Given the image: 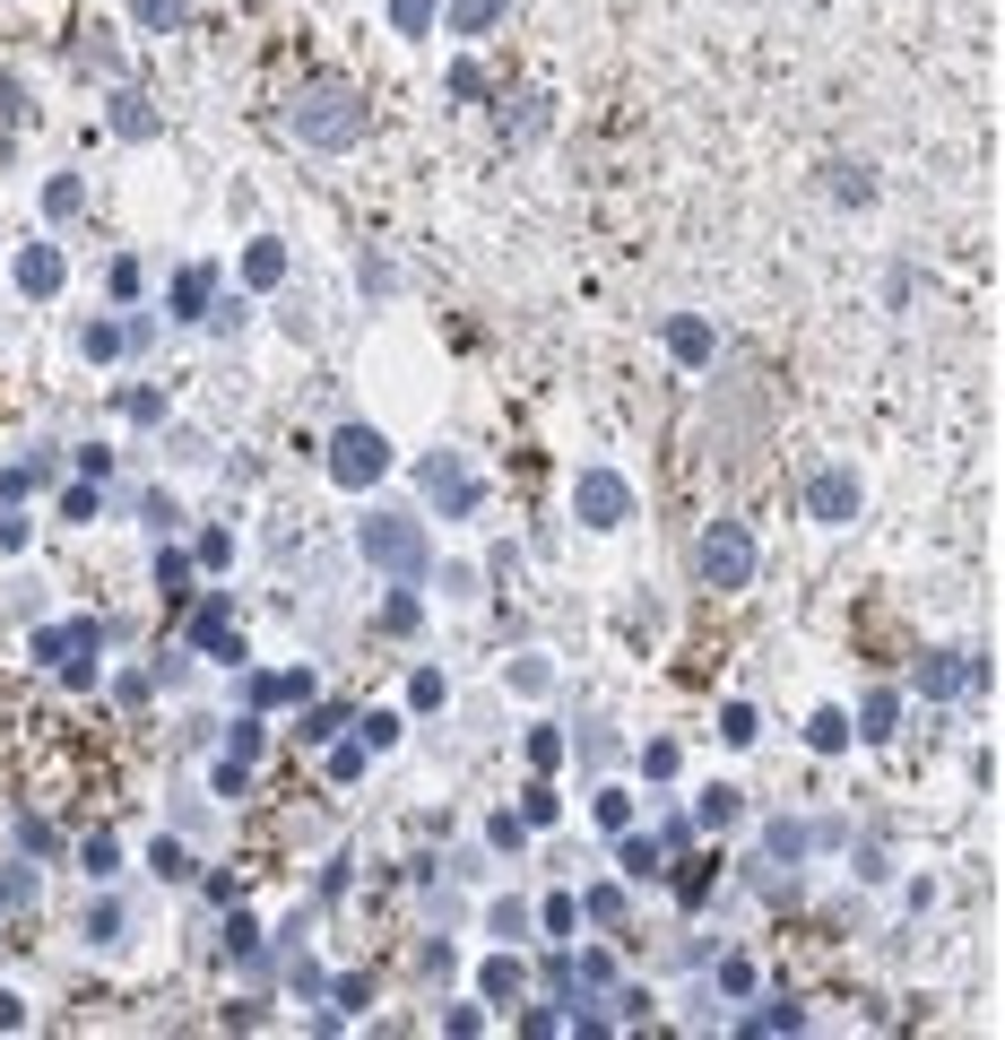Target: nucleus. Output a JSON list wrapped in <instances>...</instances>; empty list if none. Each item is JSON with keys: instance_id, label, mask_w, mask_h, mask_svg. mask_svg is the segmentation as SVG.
Returning a JSON list of instances; mask_svg holds the SVG:
<instances>
[{"instance_id": "f8f14e48", "label": "nucleus", "mask_w": 1005, "mask_h": 1040, "mask_svg": "<svg viewBox=\"0 0 1005 1040\" xmlns=\"http://www.w3.org/2000/svg\"><path fill=\"white\" fill-rule=\"evenodd\" d=\"M893 720H901V693H867V702H858V728H850V737L885 746V737H893Z\"/></svg>"}, {"instance_id": "393cba45", "label": "nucleus", "mask_w": 1005, "mask_h": 1040, "mask_svg": "<svg viewBox=\"0 0 1005 1040\" xmlns=\"http://www.w3.org/2000/svg\"><path fill=\"white\" fill-rule=\"evenodd\" d=\"M130 17H139L148 35H174V26H183V0H130Z\"/></svg>"}, {"instance_id": "f257e3e1", "label": "nucleus", "mask_w": 1005, "mask_h": 1040, "mask_svg": "<svg viewBox=\"0 0 1005 1040\" xmlns=\"http://www.w3.org/2000/svg\"><path fill=\"white\" fill-rule=\"evenodd\" d=\"M355 547H364V564L390 581H434V538H425V521H408V512H373L364 529H355Z\"/></svg>"}, {"instance_id": "a18cd8bd", "label": "nucleus", "mask_w": 1005, "mask_h": 1040, "mask_svg": "<svg viewBox=\"0 0 1005 1040\" xmlns=\"http://www.w3.org/2000/svg\"><path fill=\"white\" fill-rule=\"evenodd\" d=\"M521 832H529L521 815H494V823H486V841H494V850H521Z\"/></svg>"}, {"instance_id": "0eeeda50", "label": "nucleus", "mask_w": 1005, "mask_h": 1040, "mask_svg": "<svg viewBox=\"0 0 1005 1040\" xmlns=\"http://www.w3.org/2000/svg\"><path fill=\"white\" fill-rule=\"evenodd\" d=\"M425 494H434V512H443V521H468V512H477V477L451 460V452H434V460H425Z\"/></svg>"}, {"instance_id": "58836bf2", "label": "nucleus", "mask_w": 1005, "mask_h": 1040, "mask_svg": "<svg viewBox=\"0 0 1005 1040\" xmlns=\"http://www.w3.org/2000/svg\"><path fill=\"white\" fill-rule=\"evenodd\" d=\"M797 1024H806V1015H797V1006H788V997H772V1006H763V1015H755V1024H746V1032H797Z\"/></svg>"}, {"instance_id": "cd10ccee", "label": "nucleus", "mask_w": 1005, "mask_h": 1040, "mask_svg": "<svg viewBox=\"0 0 1005 1040\" xmlns=\"http://www.w3.org/2000/svg\"><path fill=\"white\" fill-rule=\"evenodd\" d=\"M338 728H347V711H330V702H322V711H304V720H295V737H304V746H330Z\"/></svg>"}, {"instance_id": "9d476101", "label": "nucleus", "mask_w": 1005, "mask_h": 1040, "mask_svg": "<svg viewBox=\"0 0 1005 1040\" xmlns=\"http://www.w3.org/2000/svg\"><path fill=\"white\" fill-rule=\"evenodd\" d=\"M616 858H624V885H659V876H668V841H651V832H633V823H624V850H616Z\"/></svg>"}, {"instance_id": "f704fd0d", "label": "nucleus", "mask_w": 1005, "mask_h": 1040, "mask_svg": "<svg viewBox=\"0 0 1005 1040\" xmlns=\"http://www.w3.org/2000/svg\"><path fill=\"white\" fill-rule=\"evenodd\" d=\"M443 668H417V677H408V702H417V711H443Z\"/></svg>"}, {"instance_id": "9b49d317", "label": "nucleus", "mask_w": 1005, "mask_h": 1040, "mask_svg": "<svg viewBox=\"0 0 1005 1040\" xmlns=\"http://www.w3.org/2000/svg\"><path fill=\"white\" fill-rule=\"evenodd\" d=\"M17 287H26V295H61V252H52V243H26V252H17Z\"/></svg>"}, {"instance_id": "aec40b11", "label": "nucleus", "mask_w": 1005, "mask_h": 1040, "mask_svg": "<svg viewBox=\"0 0 1005 1040\" xmlns=\"http://www.w3.org/2000/svg\"><path fill=\"white\" fill-rule=\"evenodd\" d=\"M693 823H702V832L737 823V790H728V781H711V790H702V807H693Z\"/></svg>"}, {"instance_id": "f03ea898", "label": "nucleus", "mask_w": 1005, "mask_h": 1040, "mask_svg": "<svg viewBox=\"0 0 1005 1040\" xmlns=\"http://www.w3.org/2000/svg\"><path fill=\"white\" fill-rule=\"evenodd\" d=\"M287 130H295L304 148H355V139H364V96H347V87H304V96L287 105Z\"/></svg>"}, {"instance_id": "b1692460", "label": "nucleus", "mask_w": 1005, "mask_h": 1040, "mask_svg": "<svg viewBox=\"0 0 1005 1040\" xmlns=\"http://www.w3.org/2000/svg\"><path fill=\"white\" fill-rule=\"evenodd\" d=\"M148 867H156V876H165V885H183V876H191V850H183V841H174V832H165V841H156V850H148Z\"/></svg>"}, {"instance_id": "1a4fd4ad", "label": "nucleus", "mask_w": 1005, "mask_h": 1040, "mask_svg": "<svg viewBox=\"0 0 1005 1040\" xmlns=\"http://www.w3.org/2000/svg\"><path fill=\"white\" fill-rule=\"evenodd\" d=\"M209 304H218V260H191L174 278V322H209Z\"/></svg>"}, {"instance_id": "20e7f679", "label": "nucleus", "mask_w": 1005, "mask_h": 1040, "mask_svg": "<svg viewBox=\"0 0 1005 1040\" xmlns=\"http://www.w3.org/2000/svg\"><path fill=\"white\" fill-rule=\"evenodd\" d=\"M624 512H633V486L616 468H581L572 477V521L581 529H624Z\"/></svg>"}, {"instance_id": "39448f33", "label": "nucleus", "mask_w": 1005, "mask_h": 1040, "mask_svg": "<svg viewBox=\"0 0 1005 1040\" xmlns=\"http://www.w3.org/2000/svg\"><path fill=\"white\" fill-rule=\"evenodd\" d=\"M390 468V443H382V425H338L330 434V477L355 494V486H373Z\"/></svg>"}, {"instance_id": "de8ad7c7", "label": "nucleus", "mask_w": 1005, "mask_h": 1040, "mask_svg": "<svg viewBox=\"0 0 1005 1040\" xmlns=\"http://www.w3.org/2000/svg\"><path fill=\"white\" fill-rule=\"evenodd\" d=\"M642 772H651V781H668V772H676V746H668V737H659V746H642Z\"/></svg>"}, {"instance_id": "f3484780", "label": "nucleus", "mask_w": 1005, "mask_h": 1040, "mask_svg": "<svg viewBox=\"0 0 1005 1040\" xmlns=\"http://www.w3.org/2000/svg\"><path fill=\"white\" fill-rule=\"evenodd\" d=\"M668 355H676V364H711V330H702L693 313H685V322H668Z\"/></svg>"}, {"instance_id": "2f4dec72", "label": "nucleus", "mask_w": 1005, "mask_h": 1040, "mask_svg": "<svg viewBox=\"0 0 1005 1040\" xmlns=\"http://www.w3.org/2000/svg\"><path fill=\"white\" fill-rule=\"evenodd\" d=\"M417 616H425V598H417V581H399V598H390V607H382V624H390V633H408V624H417Z\"/></svg>"}, {"instance_id": "7ed1b4c3", "label": "nucleus", "mask_w": 1005, "mask_h": 1040, "mask_svg": "<svg viewBox=\"0 0 1005 1040\" xmlns=\"http://www.w3.org/2000/svg\"><path fill=\"white\" fill-rule=\"evenodd\" d=\"M693 564H702V589H746V581H755V538H746V521H711L702 547H693Z\"/></svg>"}, {"instance_id": "c85d7f7f", "label": "nucleus", "mask_w": 1005, "mask_h": 1040, "mask_svg": "<svg viewBox=\"0 0 1005 1040\" xmlns=\"http://www.w3.org/2000/svg\"><path fill=\"white\" fill-rule=\"evenodd\" d=\"M589 815H598L607 832H624V823H633V790H598V798H589Z\"/></svg>"}, {"instance_id": "49530a36", "label": "nucleus", "mask_w": 1005, "mask_h": 1040, "mask_svg": "<svg viewBox=\"0 0 1005 1040\" xmlns=\"http://www.w3.org/2000/svg\"><path fill=\"white\" fill-rule=\"evenodd\" d=\"M26 538H35V521H17V503H9V521H0V556H17Z\"/></svg>"}, {"instance_id": "ea45409f", "label": "nucleus", "mask_w": 1005, "mask_h": 1040, "mask_svg": "<svg viewBox=\"0 0 1005 1040\" xmlns=\"http://www.w3.org/2000/svg\"><path fill=\"white\" fill-rule=\"evenodd\" d=\"M382 746H399V711H373L364 720V755H382Z\"/></svg>"}, {"instance_id": "7c9ffc66", "label": "nucleus", "mask_w": 1005, "mask_h": 1040, "mask_svg": "<svg viewBox=\"0 0 1005 1040\" xmlns=\"http://www.w3.org/2000/svg\"><path fill=\"white\" fill-rule=\"evenodd\" d=\"M139 521H148V529H183V503H174V494H156V486H148V494H139Z\"/></svg>"}, {"instance_id": "c756f323", "label": "nucleus", "mask_w": 1005, "mask_h": 1040, "mask_svg": "<svg viewBox=\"0 0 1005 1040\" xmlns=\"http://www.w3.org/2000/svg\"><path fill=\"white\" fill-rule=\"evenodd\" d=\"M96 512H105V494H96V477H87V486H70V494H61V521H79V529H87V521H96Z\"/></svg>"}, {"instance_id": "5701e85b", "label": "nucleus", "mask_w": 1005, "mask_h": 1040, "mask_svg": "<svg viewBox=\"0 0 1005 1040\" xmlns=\"http://www.w3.org/2000/svg\"><path fill=\"white\" fill-rule=\"evenodd\" d=\"M720 737H728V746H755V737H763L755 702H728V711H720Z\"/></svg>"}, {"instance_id": "37998d69", "label": "nucleus", "mask_w": 1005, "mask_h": 1040, "mask_svg": "<svg viewBox=\"0 0 1005 1040\" xmlns=\"http://www.w3.org/2000/svg\"><path fill=\"white\" fill-rule=\"evenodd\" d=\"M156 581H165V598H191V589H183V581H191V564H183V556H156Z\"/></svg>"}, {"instance_id": "412c9836", "label": "nucleus", "mask_w": 1005, "mask_h": 1040, "mask_svg": "<svg viewBox=\"0 0 1005 1040\" xmlns=\"http://www.w3.org/2000/svg\"><path fill=\"white\" fill-rule=\"evenodd\" d=\"M79 200H87V191H79V174H52V183H44V218H52V226H61V218H79Z\"/></svg>"}, {"instance_id": "4468645a", "label": "nucleus", "mask_w": 1005, "mask_h": 1040, "mask_svg": "<svg viewBox=\"0 0 1005 1040\" xmlns=\"http://www.w3.org/2000/svg\"><path fill=\"white\" fill-rule=\"evenodd\" d=\"M278 278H287V243H269V234H260V243L243 252V287H278Z\"/></svg>"}, {"instance_id": "dca6fc26", "label": "nucleus", "mask_w": 1005, "mask_h": 1040, "mask_svg": "<svg viewBox=\"0 0 1005 1040\" xmlns=\"http://www.w3.org/2000/svg\"><path fill=\"white\" fill-rule=\"evenodd\" d=\"M252 702H304V693H313V677H304V668H269V677H252Z\"/></svg>"}, {"instance_id": "4be33fe9", "label": "nucleus", "mask_w": 1005, "mask_h": 1040, "mask_svg": "<svg viewBox=\"0 0 1005 1040\" xmlns=\"http://www.w3.org/2000/svg\"><path fill=\"white\" fill-rule=\"evenodd\" d=\"M79 936H87V945H121V902H87Z\"/></svg>"}, {"instance_id": "a211bd4d", "label": "nucleus", "mask_w": 1005, "mask_h": 1040, "mask_svg": "<svg viewBox=\"0 0 1005 1040\" xmlns=\"http://www.w3.org/2000/svg\"><path fill=\"white\" fill-rule=\"evenodd\" d=\"M806 746H815V755H841V746H850V711H815V720H806Z\"/></svg>"}, {"instance_id": "8fccbe9b", "label": "nucleus", "mask_w": 1005, "mask_h": 1040, "mask_svg": "<svg viewBox=\"0 0 1005 1040\" xmlns=\"http://www.w3.org/2000/svg\"><path fill=\"white\" fill-rule=\"evenodd\" d=\"M17 1024H26V997H17V989H0V1032H17Z\"/></svg>"}, {"instance_id": "c9c22d12", "label": "nucleus", "mask_w": 1005, "mask_h": 1040, "mask_svg": "<svg viewBox=\"0 0 1005 1040\" xmlns=\"http://www.w3.org/2000/svg\"><path fill=\"white\" fill-rule=\"evenodd\" d=\"M556 815H563V798L547 790V781H538V790H521V823H556Z\"/></svg>"}, {"instance_id": "6ab92c4d", "label": "nucleus", "mask_w": 1005, "mask_h": 1040, "mask_svg": "<svg viewBox=\"0 0 1005 1040\" xmlns=\"http://www.w3.org/2000/svg\"><path fill=\"white\" fill-rule=\"evenodd\" d=\"M434 9H443V0H390V26H399L408 44H425V35H434Z\"/></svg>"}, {"instance_id": "c03bdc74", "label": "nucleus", "mask_w": 1005, "mask_h": 1040, "mask_svg": "<svg viewBox=\"0 0 1005 1040\" xmlns=\"http://www.w3.org/2000/svg\"><path fill=\"white\" fill-rule=\"evenodd\" d=\"M763 841H772V858H806V832H797V823H772Z\"/></svg>"}, {"instance_id": "2eb2a0df", "label": "nucleus", "mask_w": 1005, "mask_h": 1040, "mask_svg": "<svg viewBox=\"0 0 1005 1040\" xmlns=\"http://www.w3.org/2000/svg\"><path fill=\"white\" fill-rule=\"evenodd\" d=\"M477 989H486V997H494V1006H512V997H521V989H529V971H521V962H512V954H494V962H486V971H477Z\"/></svg>"}, {"instance_id": "4c0bfd02", "label": "nucleus", "mask_w": 1005, "mask_h": 1040, "mask_svg": "<svg viewBox=\"0 0 1005 1040\" xmlns=\"http://www.w3.org/2000/svg\"><path fill=\"white\" fill-rule=\"evenodd\" d=\"M79 876H96V885L113 876V841H105V832H96V841H79Z\"/></svg>"}, {"instance_id": "ddd939ff", "label": "nucleus", "mask_w": 1005, "mask_h": 1040, "mask_svg": "<svg viewBox=\"0 0 1005 1040\" xmlns=\"http://www.w3.org/2000/svg\"><path fill=\"white\" fill-rule=\"evenodd\" d=\"M52 468H61L52 452H44V460H9V468H0V494H9V503H26L35 486H52Z\"/></svg>"}, {"instance_id": "72a5a7b5", "label": "nucleus", "mask_w": 1005, "mask_h": 1040, "mask_svg": "<svg viewBox=\"0 0 1005 1040\" xmlns=\"http://www.w3.org/2000/svg\"><path fill=\"white\" fill-rule=\"evenodd\" d=\"M486 927H494L503 945H521V936H529V911H521V902H494V911H486Z\"/></svg>"}, {"instance_id": "79ce46f5", "label": "nucleus", "mask_w": 1005, "mask_h": 1040, "mask_svg": "<svg viewBox=\"0 0 1005 1040\" xmlns=\"http://www.w3.org/2000/svg\"><path fill=\"white\" fill-rule=\"evenodd\" d=\"M364 763H373V755H364V737H355V746H338V755H330V781H355Z\"/></svg>"}, {"instance_id": "a19ab883", "label": "nucleus", "mask_w": 1005, "mask_h": 1040, "mask_svg": "<svg viewBox=\"0 0 1005 1040\" xmlns=\"http://www.w3.org/2000/svg\"><path fill=\"white\" fill-rule=\"evenodd\" d=\"M529 763L556 772V763H563V728H538V737H529Z\"/></svg>"}, {"instance_id": "e433bc0d", "label": "nucleus", "mask_w": 1005, "mask_h": 1040, "mask_svg": "<svg viewBox=\"0 0 1005 1040\" xmlns=\"http://www.w3.org/2000/svg\"><path fill=\"white\" fill-rule=\"evenodd\" d=\"M538 920H547V936H572V927H581V902H572V893H547Z\"/></svg>"}, {"instance_id": "09e8293b", "label": "nucleus", "mask_w": 1005, "mask_h": 1040, "mask_svg": "<svg viewBox=\"0 0 1005 1040\" xmlns=\"http://www.w3.org/2000/svg\"><path fill=\"white\" fill-rule=\"evenodd\" d=\"M113 130H121V139H148V114H139V96H121V114H113Z\"/></svg>"}, {"instance_id": "a878e982", "label": "nucleus", "mask_w": 1005, "mask_h": 1040, "mask_svg": "<svg viewBox=\"0 0 1005 1040\" xmlns=\"http://www.w3.org/2000/svg\"><path fill=\"white\" fill-rule=\"evenodd\" d=\"M503 0H451V35H486Z\"/></svg>"}, {"instance_id": "423d86ee", "label": "nucleus", "mask_w": 1005, "mask_h": 1040, "mask_svg": "<svg viewBox=\"0 0 1005 1040\" xmlns=\"http://www.w3.org/2000/svg\"><path fill=\"white\" fill-rule=\"evenodd\" d=\"M806 512H815L823 529H850V521H858V477H850V468H815V477H806Z\"/></svg>"}, {"instance_id": "bb28decb", "label": "nucleus", "mask_w": 1005, "mask_h": 1040, "mask_svg": "<svg viewBox=\"0 0 1005 1040\" xmlns=\"http://www.w3.org/2000/svg\"><path fill=\"white\" fill-rule=\"evenodd\" d=\"M121 347H130V330H113V322H87V330H79V355H96V364L121 355Z\"/></svg>"}, {"instance_id": "473e14b6", "label": "nucleus", "mask_w": 1005, "mask_h": 1040, "mask_svg": "<svg viewBox=\"0 0 1005 1040\" xmlns=\"http://www.w3.org/2000/svg\"><path fill=\"white\" fill-rule=\"evenodd\" d=\"M322 989L338 997V1015H364V1006H373V980H355V971H347V980H322Z\"/></svg>"}, {"instance_id": "6e6552de", "label": "nucleus", "mask_w": 1005, "mask_h": 1040, "mask_svg": "<svg viewBox=\"0 0 1005 1040\" xmlns=\"http://www.w3.org/2000/svg\"><path fill=\"white\" fill-rule=\"evenodd\" d=\"M962 686H989V659H962V651H927V668H919V693H962Z\"/></svg>"}]
</instances>
